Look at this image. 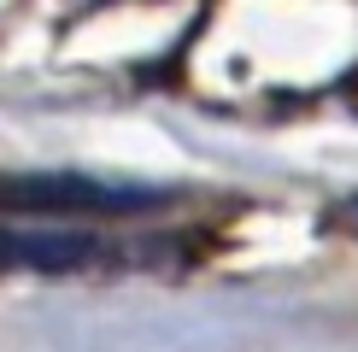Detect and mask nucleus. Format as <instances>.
Masks as SVG:
<instances>
[{"label": "nucleus", "instance_id": "nucleus-1", "mask_svg": "<svg viewBox=\"0 0 358 352\" xmlns=\"http://www.w3.org/2000/svg\"><path fill=\"white\" fill-rule=\"evenodd\" d=\"M165 205V188L112 182V176L77 170H0V212L29 217H136Z\"/></svg>", "mask_w": 358, "mask_h": 352}, {"label": "nucleus", "instance_id": "nucleus-2", "mask_svg": "<svg viewBox=\"0 0 358 352\" xmlns=\"http://www.w3.org/2000/svg\"><path fill=\"white\" fill-rule=\"evenodd\" d=\"M347 223H358V200H352V205H347Z\"/></svg>", "mask_w": 358, "mask_h": 352}]
</instances>
